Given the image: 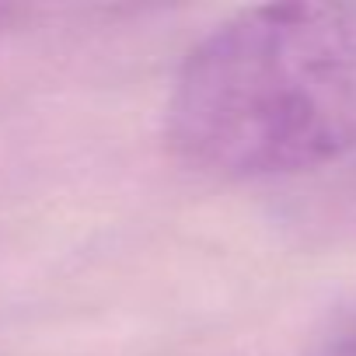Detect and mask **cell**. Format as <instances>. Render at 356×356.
Segmentation results:
<instances>
[{"label": "cell", "mask_w": 356, "mask_h": 356, "mask_svg": "<svg viewBox=\"0 0 356 356\" xmlns=\"http://www.w3.org/2000/svg\"><path fill=\"white\" fill-rule=\"evenodd\" d=\"M164 133L189 168L259 182L356 150V0L262 4L213 25L178 63Z\"/></svg>", "instance_id": "cell-1"}, {"label": "cell", "mask_w": 356, "mask_h": 356, "mask_svg": "<svg viewBox=\"0 0 356 356\" xmlns=\"http://www.w3.org/2000/svg\"><path fill=\"white\" fill-rule=\"evenodd\" d=\"M325 356H356V314L346 318L325 342Z\"/></svg>", "instance_id": "cell-2"}, {"label": "cell", "mask_w": 356, "mask_h": 356, "mask_svg": "<svg viewBox=\"0 0 356 356\" xmlns=\"http://www.w3.org/2000/svg\"><path fill=\"white\" fill-rule=\"evenodd\" d=\"M11 18H15V11H11V8H0V29H4Z\"/></svg>", "instance_id": "cell-3"}]
</instances>
